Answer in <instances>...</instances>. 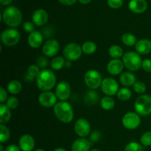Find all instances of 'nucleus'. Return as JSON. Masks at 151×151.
Masks as SVG:
<instances>
[{
  "mask_svg": "<svg viewBox=\"0 0 151 151\" xmlns=\"http://www.w3.org/2000/svg\"><path fill=\"white\" fill-rule=\"evenodd\" d=\"M56 83V76L52 71L43 69L36 78L38 88L43 91H50Z\"/></svg>",
  "mask_w": 151,
  "mask_h": 151,
  "instance_id": "obj_1",
  "label": "nucleus"
},
{
  "mask_svg": "<svg viewBox=\"0 0 151 151\" xmlns=\"http://www.w3.org/2000/svg\"><path fill=\"white\" fill-rule=\"evenodd\" d=\"M54 113L58 119L63 123H69L74 118V111L70 103L60 101L54 106Z\"/></svg>",
  "mask_w": 151,
  "mask_h": 151,
  "instance_id": "obj_2",
  "label": "nucleus"
},
{
  "mask_svg": "<svg viewBox=\"0 0 151 151\" xmlns=\"http://www.w3.org/2000/svg\"><path fill=\"white\" fill-rule=\"evenodd\" d=\"M2 20L10 28L17 27L22 22V14L18 7L10 6L2 13Z\"/></svg>",
  "mask_w": 151,
  "mask_h": 151,
  "instance_id": "obj_3",
  "label": "nucleus"
},
{
  "mask_svg": "<svg viewBox=\"0 0 151 151\" xmlns=\"http://www.w3.org/2000/svg\"><path fill=\"white\" fill-rule=\"evenodd\" d=\"M122 60L123 62L124 66L130 72L138 71L142 67V60L140 55L133 51L124 53Z\"/></svg>",
  "mask_w": 151,
  "mask_h": 151,
  "instance_id": "obj_4",
  "label": "nucleus"
},
{
  "mask_svg": "<svg viewBox=\"0 0 151 151\" xmlns=\"http://www.w3.org/2000/svg\"><path fill=\"white\" fill-rule=\"evenodd\" d=\"M134 109L138 114L147 116L151 114V96L147 94L140 95L134 103Z\"/></svg>",
  "mask_w": 151,
  "mask_h": 151,
  "instance_id": "obj_5",
  "label": "nucleus"
},
{
  "mask_svg": "<svg viewBox=\"0 0 151 151\" xmlns=\"http://www.w3.org/2000/svg\"><path fill=\"white\" fill-rule=\"evenodd\" d=\"M84 81L86 86L91 90H95L101 86L103 82L101 75L95 69H90L86 72L84 75Z\"/></svg>",
  "mask_w": 151,
  "mask_h": 151,
  "instance_id": "obj_6",
  "label": "nucleus"
},
{
  "mask_svg": "<svg viewBox=\"0 0 151 151\" xmlns=\"http://www.w3.org/2000/svg\"><path fill=\"white\" fill-rule=\"evenodd\" d=\"M1 43L7 47H13L17 44L20 40V33L13 28H9L3 31L0 35Z\"/></svg>",
  "mask_w": 151,
  "mask_h": 151,
  "instance_id": "obj_7",
  "label": "nucleus"
},
{
  "mask_svg": "<svg viewBox=\"0 0 151 151\" xmlns=\"http://www.w3.org/2000/svg\"><path fill=\"white\" fill-rule=\"evenodd\" d=\"M83 53L82 47L77 43H70L65 47L63 56L67 60H77L81 57Z\"/></svg>",
  "mask_w": 151,
  "mask_h": 151,
  "instance_id": "obj_8",
  "label": "nucleus"
},
{
  "mask_svg": "<svg viewBox=\"0 0 151 151\" xmlns=\"http://www.w3.org/2000/svg\"><path fill=\"white\" fill-rule=\"evenodd\" d=\"M122 125L128 130H134L139 126L141 118L139 114L135 112H128L125 114L122 119Z\"/></svg>",
  "mask_w": 151,
  "mask_h": 151,
  "instance_id": "obj_9",
  "label": "nucleus"
},
{
  "mask_svg": "<svg viewBox=\"0 0 151 151\" xmlns=\"http://www.w3.org/2000/svg\"><path fill=\"white\" fill-rule=\"evenodd\" d=\"M102 91L107 96H114L119 91V84L115 79L107 78L103 80L101 84Z\"/></svg>",
  "mask_w": 151,
  "mask_h": 151,
  "instance_id": "obj_10",
  "label": "nucleus"
},
{
  "mask_svg": "<svg viewBox=\"0 0 151 151\" xmlns=\"http://www.w3.org/2000/svg\"><path fill=\"white\" fill-rule=\"evenodd\" d=\"M72 90L71 86L66 81H60L55 88V95L60 101H66L70 97Z\"/></svg>",
  "mask_w": 151,
  "mask_h": 151,
  "instance_id": "obj_11",
  "label": "nucleus"
},
{
  "mask_svg": "<svg viewBox=\"0 0 151 151\" xmlns=\"http://www.w3.org/2000/svg\"><path fill=\"white\" fill-rule=\"evenodd\" d=\"M74 129L77 135L79 136L81 138H84L89 135L91 131V125L87 119L81 118L75 122Z\"/></svg>",
  "mask_w": 151,
  "mask_h": 151,
  "instance_id": "obj_12",
  "label": "nucleus"
},
{
  "mask_svg": "<svg viewBox=\"0 0 151 151\" xmlns=\"http://www.w3.org/2000/svg\"><path fill=\"white\" fill-rule=\"evenodd\" d=\"M57 97L55 94L52 91H43L38 96V102L43 107L51 108L56 105Z\"/></svg>",
  "mask_w": 151,
  "mask_h": 151,
  "instance_id": "obj_13",
  "label": "nucleus"
},
{
  "mask_svg": "<svg viewBox=\"0 0 151 151\" xmlns=\"http://www.w3.org/2000/svg\"><path fill=\"white\" fill-rule=\"evenodd\" d=\"M60 45L55 39H49L45 41L42 47V52L46 57H54L59 51Z\"/></svg>",
  "mask_w": 151,
  "mask_h": 151,
  "instance_id": "obj_14",
  "label": "nucleus"
},
{
  "mask_svg": "<svg viewBox=\"0 0 151 151\" xmlns=\"http://www.w3.org/2000/svg\"><path fill=\"white\" fill-rule=\"evenodd\" d=\"M49 15L44 9H38L34 11L32 16V20L34 24L38 27L44 26L48 22Z\"/></svg>",
  "mask_w": 151,
  "mask_h": 151,
  "instance_id": "obj_15",
  "label": "nucleus"
},
{
  "mask_svg": "<svg viewBox=\"0 0 151 151\" xmlns=\"http://www.w3.org/2000/svg\"><path fill=\"white\" fill-rule=\"evenodd\" d=\"M19 145L22 151H32L35 147V139L29 134H24L19 139Z\"/></svg>",
  "mask_w": 151,
  "mask_h": 151,
  "instance_id": "obj_16",
  "label": "nucleus"
},
{
  "mask_svg": "<svg viewBox=\"0 0 151 151\" xmlns=\"http://www.w3.org/2000/svg\"><path fill=\"white\" fill-rule=\"evenodd\" d=\"M43 41H44L43 35L41 32L37 30H35L29 33L27 38L28 44H29V47L33 49L39 48L41 44H43Z\"/></svg>",
  "mask_w": 151,
  "mask_h": 151,
  "instance_id": "obj_17",
  "label": "nucleus"
},
{
  "mask_svg": "<svg viewBox=\"0 0 151 151\" xmlns=\"http://www.w3.org/2000/svg\"><path fill=\"white\" fill-rule=\"evenodd\" d=\"M128 8L135 13H142L147 9L146 0H131L128 3Z\"/></svg>",
  "mask_w": 151,
  "mask_h": 151,
  "instance_id": "obj_18",
  "label": "nucleus"
},
{
  "mask_svg": "<svg viewBox=\"0 0 151 151\" xmlns=\"http://www.w3.org/2000/svg\"><path fill=\"white\" fill-rule=\"evenodd\" d=\"M124 64L122 60L119 59H112L107 65V70L111 75H117L122 72Z\"/></svg>",
  "mask_w": 151,
  "mask_h": 151,
  "instance_id": "obj_19",
  "label": "nucleus"
},
{
  "mask_svg": "<svg viewBox=\"0 0 151 151\" xmlns=\"http://www.w3.org/2000/svg\"><path fill=\"white\" fill-rule=\"evenodd\" d=\"M136 51L141 55H147L151 52V41L147 38H143L137 41L135 45Z\"/></svg>",
  "mask_w": 151,
  "mask_h": 151,
  "instance_id": "obj_20",
  "label": "nucleus"
},
{
  "mask_svg": "<svg viewBox=\"0 0 151 151\" xmlns=\"http://www.w3.org/2000/svg\"><path fill=\"white\" fill-rule=\"evenodd\" d=\"M91 143L85 138L75 140L72 145V151H90Z\"/></svg>",
  "mask_w": 151,
  "mask_h": 151,
  "instance_id": "obj_21",
  "label": "nucleus"
},
{
  "mask_svg": "<svg viewBox=\"0 0 151 151\" xmlns=\"http://www.w3.org/2000/svg\"><path fill=\"white\" fill-rule=\"evenodd\" d=\"M119 81L122 85L126 87H130L134 86L137 82V78L135 75L131 72H125L121 75L119 78Z\"/></svg>",
  "mask_w": 151,
  "mask_h": 151,
  "instance_id": "obj_22",
  "label": "nucleus"
},
{
  "mask_svg": "<svg viewBox=\"0 0 151 151\" xmlns=\"http://www.w3.org/2000/svg\"><path fill=\"white\" fill-rule=\"evenodd\" d=\"M11 118L10 109L4 103L0 104V123L4 125L10 121Z\"/></svg>",
  "mask_w": 151,
  "mask_h": 151,
  "instance_id": "obj_23",
  "label": "nucleus"
},
{
  "mask_svg": "<svg viewBox=\"0 0 151 151\" xmlns=\"http://www.w3.org/2000/svg\"><path fill=\"white\" fill-rule=\"evenodd\" d=\"M99 100V95L97 91L94 90H90V91H86L84 97V101L87 105L92 106V105L96 104Z\"/></svg>",
  "mask_w": 151,
  "mask_h": 151,
  "instance_id": "obj_24",
  "label": "nucleus"
},
{
  "mask_svg": "<svg viewBox=\"0 0 151 151\" xmlns=\"http://www.w3.org/2000/svg\"><path fill=\"white\" fill-rule=\"evenodd\" d=\"M7 89L10 94H18L22 89V85L20 81L13 80L10 81L7 84Z\"/></svg>",
  "mask_w": 151,
  "mask_h": 151,
  "instance_id": "obj_25",
  "label": "nucleus"
},
{
  "mask_svg": "<svg viewBox=\"0 0 151 151\" xmlns=\"http://www.w3.org/2000/svg\"><path fill=\"white\" fill-rule=\"evenodd\" d=\"M109 54L113 59H119L123 56V49L119 45H112L109 50Z\"/></svg>",
  "mask_w": 151,
  "mask_h": 151,
  "instance_id": "obj_26",
  "label": "nucleus"
},
{
  "mask_svg": "<svg viewBox=\"0 0 151 151\" xmlns=\"http://www.w3.org/2000/svg\"><path fill=\"white\" fill-rule=\"evenodd\" d=\"M81 47H82L83 52L86 55H92L97 50L96 44L91 41H85Z\"/></svg>",
  "mask_w": 151,
  "mask_h": 151,
  "instance_id": "obj_27",
  "label": "nucleus"
},
{
  "mask_svg": "<svg viewBox=\"0 0 151 151\" xmlns=\"http://www.w3.org/2000/svg\"><path fill=\"white\" fill-rule=\"evenodd\" d=\"M52 69L54 70H60L63 68V66H66V60L61 56H58V57H55L51 60V63H50Z\"/></svg>",
  "mask_w": 151,
  "mask_h": 151,
  "instance_id": "obj_28",
  "label": "nucleus"
},
{
  "mask_svg": "<svg viewBox=\"0 0 151 151\" xmlns=\"http://www.w3.org/2000/svg\"><path fill=\"white\" fill-rule=\"evenodd\" d=\"M122 41L125 45L128 46V47H133V46L136 45L138 41L135 35H133L132 33L126 32L122 35Z\"/></svg>",
  "mask_w": 151,
  "mask_h": 151,
  "instance_id": "obj_29",
  "label": "nucleus"
},
{
  "mask_svg": "<svg viewBox=\"0 0 151 151\" xmlns=\"http://www.w3.org/2000/svg\"><path fill=\"white\" fill-rule=\"evenodd\" d=\"M100 106L102 109L106 111L111 110L114 107L115 101L110 96H106V97H103L100 100Z\"/></svg>",
  "mask_w": 151,
  "mask_h": 151,
  "instance_id": "obj_30",
  "label": "nucleus"
},
{
  "mask_svg": "<svg viewBox=\"0 0 151 151\" xmlns=\"http://www.w3.org/2000/svg\"><path fill=\"white\" fill-rule=\"evenodd\" d=\"M40 72H41V71H40L39 67L37 65H30L27 69L26 78H27L29 81H33L35 78L36 79Z\"/></svg>",
  "mask_w": 151,
  "mask_h": 151,
  "instance_id": "obj_31",
  "label": "nucleus"
},
{
  "mask_svg": "<svg viewBox=\"0 0 151 151\" xmlns=\"http://www.w3.org/2000/svg\"><path fill=\"white\" fill-rule=\"evenodd\" d=\"M118 99L121 101H127V100H130V98L132 96V92L131 90L128 88H122L119 89L117 94Z\"/></svg>",
  "mask_w": 151,
  "mask_h": 151,
  "instance_id": "obj_32",
  "label": "nucleus"
},
{
  "mask_svg": "<svg viewBox=\"0 0 151 151\" xmlns=\"http://www.w3.org/2000/svg\"><path fill=\"white\" fill-rule=\"evenodd\" d=\"M10 138V131L6 125H0V142H6Z\"/></svg>",
  "mask_w": 151,
  "mask_h": 151,
  "instance_id": "obj_33",
  "label": "nucleus"
},
{
  "mask_svg": "<svg viewBox=\"0 0 151 151\" xmlns=\"http://www.w3.org/2000/svg\"><path fill=\"white\" fill-rule=\"evenodd\" d=\"M124 151H142V147L139 143L131 142L125 146Z\"/></svg>",
  "mask_w": 151,
  "mask_h": 151,
  "instance_id": "obj_34",
  "label": "nucleus"
},
{
  "mask_svg": "<svg viewBox=\"0 0 151 151\" xmlns=\"http://www.w3.org/2000/svg\"><path fill=\"white\" fill-rule=\"evenodd\" d=\"M134 89L137 94H142L146 91L147 86L145 84V83L142 82V81H137L134 85Z\"/></svg>",
  "mask_w": 151,
  "mask_h": 151,
  "instance_id": "obj_35",
  "label": "nucleus"
},
{
  "mask_svg": "<svg viewBox=\"0 0 151 151\" xmlns=\"http://www.w3.org/2000/svg\"><path fill=\"white\" fill-rule=\"evenodd\" d=\"M142 145L144 146H151V131H147L142 135L140 139Z\"/></svg>",
  "mask_w": 151,
  "mask_h": 151,
  "instance_id": "obj_36",
  "label": "nucleus"
},
{
  "mask_svg": "<svg viewBox=\"0 0 151 151\" xmlns=\"http://www.w3.org/2000/svg\"><path fill=\"white\" fill-rule=\"evenodd\" d=\"M5 105L10 109H15L19 106V100H18V99L16 97H11L7 99Z\"/></svg>",
  "mask_w": 151,
  "mask_h": 151,
  "instance_id": "obj_37",
  "label": "nucleus"
},
{
  "mask_svg": "<svg viewBox=\"0 0 151 151\" xmlns=\"http://www.w3.org/2000/svg\"><path fill=\"white\" fill-rule=\"evenodd\" d=\"M108 5L112 9L120 8L123 4V0H108Z\"/></svg>",
  "mask_w": 151,
  "mask_h": 151,
  "instance_id": "obj_38",
  "label": "nucleus"
},
{
  "mask_svg": "<svg viewBox=\"0 0 151 151\" xmlns=\"http://www.w3.org/2000/svg\"><path fill=\"white\" fill-rule=\"evenodd\" d=\"M36 63H37V66H38V67L44 69V68H46L47 66H48L49 60L47 58V57L41 56V57H39L38 59H37Z\"/></svg>",
  "mask_w": 151,
  "mask_h": 151,
  "instance_id": "obj_39",
  "label": "nucleus"
},
{
  "mask_svg": "<svg viewBox=\"0 0 151 151\" xmlns=\"http://www.w3.org/2000/svg\"><path fill=\"white\" fill-rule=\"evenodd\" d=\"M23 29H24L25 32L31 33V32H32L33 31H35V24H34L33 22L27 21V22H24Z\"/></svg>",
  "mask_w": 151,
  "mask_h": 151,
  "instance_id": "obj_40",
  "label": "nucleus"
},
{
  "mask_svg": "<svg viewBox=\"0 0 151 151\" xmlns=\"http://www.w3.org/2000/svg\"><path fill=\"white\" fill-rule=\"evenodd\" d=\"M142 68L145 72L151 73V59H145V60H142Z\"/></svg>",
  "mask_w": 151,
  "mask_h": 151,
  "instance_id": "obj_41",
  "label": "nucleus"
},
{
  "mask_svg": "<svg viewBox=\"0 0 151 151\" xmlns=\"http://www.w3.org/2000/svg\"><path fill=\"white\" fill-rule=\"evenodd\" d=\"M7 94L6 90L3 87L0 88V103H4V102L7 101Z\"/></svg>",
  "mask_w": 151,
  "mask_h": 151,
  "instance_id": "obj_42",
  "label": "nucleus"
},
{
  "mask_svg": "<svg viewBox=\"0 0 151 151\" xmlns=\"http://www.w3.org/2000/svg\"><path fill=\"white\" fill-rule=\"evenodd\" d=\"M100 135H101V134H100V133L98 132V131H95L91 134V137H90V138H91V141L95 142H97L99 139H100Z\"/></svg>",
  "mask_w": 151,
  "mask_h": 151,
  "instance_id": "obj_43",
  "label": "nucleus"
},
{
  "mask_svg": "<svg viewBox=\"0 0 151 151\" xmlns=\"http://www.w3.org/2000/svg\"><path fill=\"white\" fill-rule=\"evenodd\" d=\"M4 151H20V148L16 145H9L4 149Z\"/></svg>",
  "mask_w": 151,
  "mask_h": 151,
  "instance_id": "obj_44",
  "label": "nucleus"
},
{
  "mask_svg": "<svg viewBox=\"0 0 151 151\" xmlns=\"http://www.w3.org/2000/svg\"><path fill=\"white\" fill-rule=\"evenodd\" d=\"M77 0H58L59 2L61 3L62 4H64V5H72V4H75Z\"/></svg>",
  "mask_w": 151,
  "mask_h": 151,
  "instance_id": "obj_45",
  "label": "nucleus"
},
{
  "mask_svg": "<svg viewBox=\"0 0 151 151\" xmlns=\"http://www.w3.org/2000/svg\"><path fill=\"white\" fill-rule=\"evenodd\" d=\"M13 0H0V3L2 5H9Z\"/></svg>",
  "mask_w": 151,
  "mask_h": 151,
  "instance_id": "obj_46",
  "label": "nucleus"
},
{
  "mask_svg": "<svg viewBox=\"0 0 151 151\" xmlns=\"http://www.w3.org/2000/svg\"><path fill=\"white\" fill-rule=\"evenodd\" d=\"M78 1H79L81 4H88V3L91 2V0H78Z\"/></svg>",
  "mask_w": 151,
  "mask_h": 151,
  "instance_id": "obj_47",
  "label": "nucleus"
},
{
  "mask_svg": "<svg viewBox=\"0 0 151 151\" xmlns=\"http://www.w3.org/2000/svg\"><path fill=\"white\" fill-rule=\"evenodd\" d=\"M54 151H66L64 148L63 147H57V148L55 149Z\"/></svg>",
  "mask_w": 151,
  "mask_h": 151,
  "instance_id": "obj_48",
  "label": "nucleus"
},
{
  "mask_svg": "<svg viewBox=\"0 0 151 151\" xmlns=\"http://www.w3.org/2000/svg\"><path fill=\"white\" fill-rule=\"evenodd\" d=\"M71 61L70 60H67V61H66V66H71Z\"/></svg>",
  "mask_w": 151,
  "mask_h": 151,
  "instance_id": "obj_49",
  "label": "nucleus"
},
{
  "mask_svg": "<svg viewBox=\"0 0 151 151\" xmlns=\"http://www.w3.org/2000/svg\"><path fill=\"white\" fill-rule=\"evenodd\" d=\"M0 151H4V149H3L2 145H0Z\"/></svg>",
  "mask_w": 151,
  "mask_h": 151,
  "instance_id": "obj_50",
  "label": "nucleus"
},
{
  "mask_svg": "<svg viewBox=\"0 0 151 151\" xmlns=\"http://www.w3.org/2000/svg\"><path fill=\"white\" fill-rule=\"evenodd\" d=\"M35 151H44L43 149H37V150H35Z\"/></svg>",
  "mask_w": 151,
  "mask_h": 151,
  "instance_id": "obj_51",
  "label": "nucleus"
},
{
  "mask_svg": "<svg viewBox=\"0 0 151 151\" xmlns=\"http://www.w3.org/2000/svg\"><path fill=\"white\" fill-rule=\"evenodd\" d=\"M91 151H101V150H98V149H93V150H91Z\"/></svg>",
  "mask_w": 151,
  "mask_h": 151,
  "instance_id": "obj_52",
  "label": "nucleus"
}]
</instances>
